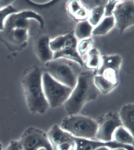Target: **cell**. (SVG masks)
<instances>
[{
    "label": "cell",
    "instance_id": "obj_32",
    "mask_svg": "<svg viewBox=\"0 0 134 150\" xmlns=\"http://www.w3.org/2000/svg\"><path fill=\"white\" fill-rule=\"evenodd\" d=\"M0 150H3V146L1 142H0Z\"/></svg>",
    "mask_w": 134,
    "mask_h": 150
},
{
    "label": "cell",
    "instance_id": "obj_19",
    "mask_svg": "<svg viewBox=\"0 0 134 150\" xmlns=\"http://www.w3.org/2000/svg\"><path fill=\"white\" fill-rule=\"evenodd\" d=\"M93 27L88 20L79 22L74 32V34L77 40H81L91 37L92 35Z\"/></svg>",
    "mask_w": 134,
    "mask_h": 150
},
{
    "label": "cell",
    "instance_id": "obj_3",
    "mask_svg": "<svg viewBox=\"0 0 134 150\" xmlns=\"http://www.w3.org/2000/svg\"><path fill=\"white\" fill-rule=\"evenodd\" d=\"M81 67L75 62L58 58L45 64L44 72L58 82L73 89L76 85Z\"/></svg>",
    "mask_w": 134,
    "mask_h": 150
},
{
    "label": "cell",
    "instance_id": "obj_30",
    "mask_svg": "<svg viewBox=\"0 0 134 150\" xmlns=\"http://www.w3.org/2000/svg\"><path fill=\"white\" fill-rule=\"evenodd\" d=\"M94 150H111V149L110 148L108 147V146H101V147L98 148H97Z\"/></svg>",
    "mask_w": 134,
    "mask_h": 150
},
{
    "label": "cell",
    "instance_id": "obj_5",
    "mask_svg": "<svg viewBox=\"0 0 134 150\" xmlns=\"http://www.w3.org/2000/svg\"><path fill=\"white\" fill-rule=\"evenodd\" d=\"M42 86L49 105L55 108L64 104L70 96L73 89L58 82L46 72L43 73Z\"/></svg>",
    "mask_w": 134,
    "mask_h": 150
},
{
    "label": "cell",
    "instance_id": "obj_4",
    "mask_svg": "<svg viewBox=\"0 0 134 150\" xmlns=\"http://www.w3.org/2000/svg\"><path fill=\"white\" fill-rule=\"evenodd\" d=\"M60 127L76 138L96 140L97 122L90 117L78 114L68 115L63 120Z\"/></svg>",
    "mask_w": 134,
    "mask_h": 150
},
{
    "label": "cell",
    "instance_id": "obj_26",
    "mask_svg": "<svg viewBox=\"0 0 134 150\" xmlns=\"http://www.w3.org/2000/svg\"><path fill=\"white\" fill-rule=\"evenodd\" d=\"M89 12L87 6H83L75 15L73 18L78 21H82L88 20L89 17Z\"/></svg>",
    "mask_w": 134,
    "mask_h": 150
},
{
    "label": "cell",
    "instance_id": "obj_24",
    "mask_svg": "<svg viewBox=\"0 0 134 150\" xmlns=\"http://www.w3.org/2000/svg\"><path fill=\"white\" fill-rule=\"evenodd\" d=\"M17 9L9 6L4 9L0 10V31L4 30V24L6 19L10 15L17 12Z\"/></svg>",
    "mask_w": 134,
    "mask_h": 150
},
{
    "label": "cell",
    "instance_id": "obj_10",
    "mask_svg": "<svg viewBox=\"0 0 134 150\" xmlns=\"http://www.w3.org/2000/svg\"><path fill=\"white\" fill-rule=\"evenodd\" d=\"M73 138L75 143L74 150H94L103 146H108L111 150L118 148H123L128 150H134V146L123 145L114 141L103 142L97 140L76 138L73 136Z\"/></svg>",
    "mask_w": 134,
    "mask_h": 150
},
{
    "label": "cell",
    "instance_id": "obj_2",
    "mask_svg": "<svg viewBox=\"0 0 134 150\" xmlns=\"http://www.w3.org/2000/svg\"><path fill=\"white\" fill-rule=\"evenodd\" d=\"M42 74L39 67H34L29 70L22 79L27 105L32 113L44 114L50 107L43 91Z\"/></svg>",
    "mask_w": 134,
    "mask_h": 150
},
{
    "label": "cell",
    "instance_id": "obj_12",
    "mask_svg": "<svg viewBox=\"0 0 134 150\" xmlns=\"http://www.w3.org/2000/svg\"><path fill=\"white\" fill-rule=\"evenodd\" d=\"M122 59L119 54L101 56L100 67L95 74L101 75L105 70L112 71L119 74Z\"/></svg>",
    "mask_w": 134,
    "mask_h": 150
},
{
    "label": "cell",
    "instance_id": "obj_23",
    "mask_svg": "<svg viewBox=\"0 0 134 150\" xmlns=\"http://www.w3.org/2000/svg\"><path fill=\"white\" fill-rule=\"evenodd\" d=\"M93 45V40L91 37L80 40L78 43L77 50L79 55L83 59V57L91 49Z\"/></svg>",
    "mask_w": 134,
    "mask_h": 150
},
{
    "label": "cell",
    "instance_id": "obj_9",
    "mask_svg": "<svg viewBox=\"0 0 134 150\" xmlns=\"http://www.w3.org/2000/svg\"><path fill=\"white\" fill-rule=\"evenodd\" d=\"M34 19L39 23L41 28L44 25L42 17L38 13L30 10H26L10 15L6 19L3 31H9L13 29H28L29 27V20Z\"/></svg>",
    "mask_w": 134,
    "mask_h": 150
},
{
    "label": "cell",
    "instance_id": "obj_27",
    "mask_svg": "<svg viewBox=\"0 0 134 150\" xmlns=\"http://www.w3.org/2000/svg\"><path fill=\"white\" fill-rule=\"evenodd\" d=\"M120 1L116 0H109L108 3L105 6V17H109L113 16V11L115 8V6Z\"/></svg>",
    "mask_w": 134,
    "mask_h": 150
},
{
    "label": "cell",
    "instance_id": "obj_20",
    "mask_svg": "<svg viewBox=\"0 0 134 150\" xmlns=\"http://www.w3.org/2000/svg\"><path fill=\"white\" fill-rule=\"evenodd\" d=\"M101 62V55L98 50L96 48H92L88 52V56L84 65L86 68L93 71L95 74L100 67Z\"/></svg>",
    "mask_w": 134,
    "mask_h": 150
},
{
    "label": "cell",
    "instance_id": "obj_7",
    "mask_svg": "<svg viewBox=\"0 0 134 150\" xmlns=\"http://www.w3.org/2000/svg\"><path fill=\"white\" fill-rule=\"evenodd\" d=\"M98 129L96 139L103 142L112 141L113 136L116 129L122 126L118 114L110 111L103 115L97 121Z\"/></svg>",
    "mask_w": 134,
    "mask_h": 150
},
{
    "label": "cell",
    "instance_id": "obj_14",
    "mask_svg": "<svg viewBox=\"0 0 134 150\" xmlns=\"http://www.w3.org/2000/svg\"><path fill=\"white\" fill-rule=\"evenodd\" d=\"M118 114L122 126L134 135V103H130L125 105L121 108Z\"/></svg>",
    "mask_w": 134,
    "mask_h": 150
},
{
    "label": "cell",
    "instance_id": "obj_25",
    "mask_svg": "<svg viewBox=\"0 0 134 150\" xmlns=\"http://www.w3.org/2000/svg\"><path fill=\"white\" fill-rule=\"evenodd\" d=\"M83 5L80 1L73 0L70 1L67 3L66 8L69 15L72 17L83 7Z\"/></svg>",
    "mask_w": 134,
    "mask_h": 150
},
{
    "label": "cell",
    "instance_id": "obj_22",
    "mask_svg": "<svg viewBox=\"0 0 134 150\" xmlns=\"http://www.w3.org/2000/svg\"><path fill=\"white\" fill-rule=\"evenodd\" d=\"M105 6H98L93 8L89 13L88 21L93 27L96 26L101 21L104 15Z\"/></svg>",
    "mask_w": 134,
    "mask_h": 150
},
{
    "label": "cell",
    "instance_id": "obj_28",
    "mask_svg": "<svg viewBox=\"0 0 134 150\" xmlns=\"http://www.w3.org/2000/svg\"><path fill=\"white\" fill-rule=\"evenodd\" d=\"M4 150H21L18 140H13Z\"/></svg>",
    "mask_w": 134,
    "mask_h": 150
},
{
    "label": "cell",
    "instance_id": "obj_29",
    "mask_svg": "<svg viewBox=\"0 0 134 150\" xmlns=\"http://www.w3.org/2000/svg\"><path fill=\"white\" fill-rule=\"evenodd\" d=\"M13 2V1H0V10L9 6Z\"/></svg>",
    "mask_w": 134,
    "mask_h": 150
},
{
    "label": "cell",
    "instance_id": "obj_15",
    "mask_svg": "<svg viewBox=\"0 0 134 150\" xmlns=\"http://www.w3.org/2000/svg\"><path fill=\"white\" fill-rule=\"evenodd\" d=\"M78 43L73 31L50 40V46L52 52H54L68 46H77Z\"/></svg>",
    "mask_w": 134,
    "mask_h": 150
},
{
    "label": "cell",
    "instance_id": "obj_17",
    "mask_svg": "<svg viewBox=\"0 0 134 150\" xmlns=\"http://www.w3.org/2000/svg\"><path fill=\"white\" fill-rule=\"evenodd\" d=\"M94 81L96 86L100 93L103 95L109 94L118 84V82L112 81L102 75L95 74Z\"/></svg>",
    "mask_w": 134,
    "mask_h": 150
},
{
    "label": "cell",
    "instance_id": "obj_16",
    "mask_svg": "<svg viewBox=\"0 0 134 150\" xmlns=\"http://www.w3.org/2000/svg\"><path fill=\"white\" fill-rule=\"evenodd\" d=\"M58 58H64L75 62L81 67H83L84 65V61L79 55L77 46H68L53 52V59Z\"/></svg>",
    "mask_w": 134,
    "mask_h": 150
},
{
    "label": "cell",
    "instance_id": "obj_18",
    "mask_svg": "<svg viewBox=\"0 0 134 150\" xmlns=\"http://www.w3.org/2000/svg\"><path fill=\"white\" fill-rule=\"evenodd\" d=\"M113 141L119 144L134 146V135L123 126L118 127L113 136Z\"/></svg>",
    "mask_w": 134,
    "mask_h": 150
},
{
    "label": "cell",
    "instance_id": "obj_11",
    "mask_svg": "<svg viewBox=\"0 0 134 150\" xmlns=\"http://www.w3.org/2000/svg\"><path fill=\"white\" fill-rule=\"evenodd\" d=\"M50 42L49 37L46 35H43L36 43V54L40 61L45 64L53 59V52L50 47Z\"/></svg>",
    "mask_w": 134,
    "mask_h": 150
},
{
    "label": "cell",
    "instance_id": "obj_13",
    "mask_svg": "<svg viewBox=\"0 0 134 150\" xmlns=\"http://www.w3.org/2000/svg\"><path fill=\"white\" fill-rule=\"evenodd\" d=\"M47 134L53 150L60 144L73 139L71 135L56 124L52 127Z\"/></svg>",
    "mask_w": 134,
    "mask_h": 150
},
{
    "label": "cell",
    "instance_id": "obj_8",
    "mask_svg": "<svg viewBox=\"0 0 134 150\" xmlns=\"http://www.w3.org/2000/svg\"><path fill=\"white\" fill-rule=\"evenodd\" d=\"M115 25L121 33L134 24V1H120L113 11Z\"/></svg>",
    "mask_w": 134,
    "mask_h": 150
},
{
    "label": "cell",
    "instance_id": "obj_6",
    "mask_svg": "<svg viewBox=\"0 0 134 150\" xmlns=\"http://www.w3.org/2000/svg\"><path fill=\"white\" fill-rule=\"evenodd\" d=\"M18 141L21 150H53L47 134L34 127L26 129Z\"/></svg>",
    "mask_w": 134,
    "mask_h": 150
},
{
    "label": "cell",
    "instance_id": "obj_31",
    "mask_svg": "<svg viewBox=\"0 0 134 150\" xmlns=\"http://www.w3.org/2000/svg\"><path fill=\"white\" fill-rule=\"evenodd\" d=\"M111 150H128L127 149L123 148H116L113 149Z\"/></svg>",
    "mask_w": 134,
    "mask_h": 150
},
{
    "label": "cell",
    "instance_id": "obj_21",
    "mask_svg": "<svg viewBox=\"0 0 134 150\" xmlns=\"http://www.w3.org/2000/svg\"><path fill=\"white\" fill-rule=\"evenodd\" d=\"M115 25L113 16L105 17L93 28L92 35L95 36L104 35H106Z\"/></svg>",
    "mask_w": 134,
    "mask_h": 150
},
{
    "label": "cell",
    "instance_id": "obj_1",
    "mask_svg": "<svg viewBox=\"0 0 134 150\" xmlns=\"http://www.w3.org/2000/svg\"><path fill=\"white\" fill-rule=\"evenodd\" d=\"M95 74L92 71L79 73L76 85L64 104L68 115L78 114L86 103L94 100L100 95L94 83Z\"/></svg>",
    "mask_w": 134,
    "mask_h": 150
}]
</instances>
